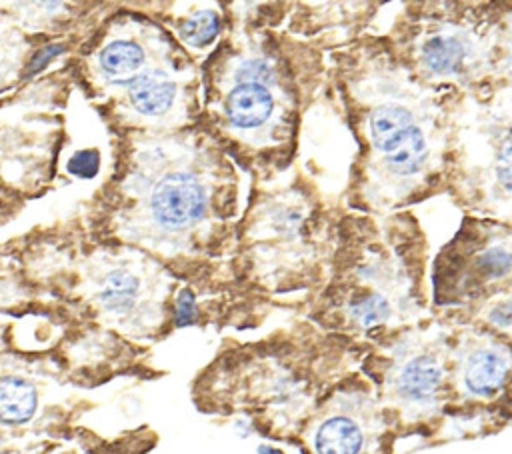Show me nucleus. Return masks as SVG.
<instances>
[{
    "label": "nucleus",
    "instance_id": "nucleus-16",
    "mask_svg": "<svg viewBox=\"0 0 512 454\" xmlns=\"http://www.w3.org/2000/svg\"><path fill=\"white\" fill-rule=\"evenodd\" d=\"M194 316H196L194 296L188 290H182V294L176 302V324L178 326H188V324H192Z\"/></svg>",
    "mask_w": 512,
    "mask_h": 454
},
{
    "label": "nucleus",
    "instance_id": "nucleus-12",
    "mask_svg": "<svg viewBox=\"0 0 512 454\" xmlns=\"http://www.w3.org/2000/svg\"><path fill=\"white\" fill-rule=\"evenodd\" d=\"M490 174L498 192V200L502 198L506 202H512V128L496 138Z\"/></svg>",
    "mask_w": 512,
    "mask_h": 454
},
{
    "label": "nucleus",
    "instance_id": "nucleus-11",
    "mask_svg": "<svg viewBox=\"0 0 512 454\" xmlns=\"http://www.w3.org/2000/svg\"><path fill=\"white\" fill-rule=\"evenodd\" d=\"M138 292L136 278L126 270H114L104 278L100 300L108 312L124 314L132 308Z\"/></svg>",
    "mask_w": 512,
    "mask_h": 454
},
{
    "label": "nucleus",
    "instance_id": "nucleus-1",
    "mask_svg": "<svg viewBox=\"0 0 512 454\" xmlns=\"http://www.w3.org/2000/svg\"><path fill=\"white\" fill-rule=\"evenodd\" d=\"M368 136L376 172L402 196L432 168L436 124L414 96L384 92L368 112Z\"/></svg>",
    "mask_w": 512,
    "mask_h": 454
},
{
    "label": "nucleus",
    "instance_id": "nucleus-7",
    "mask_svg": "<svg viewBox=\"0 0 512 454\" xmlns=\"http://www.w3.org/2000/svg\"><path fill=\"white\" fill-rule=\"evenodd\" d=\"M274 110V96L260 80H244L226 98V116L236 128H258Z\"/></svg>",
    "mask_w": 512,
    "mask_h": 454
},
{
    "label": "nucleus",
    "instance_id": "nucleus-14",
    "mask_svg": "<svg viewBox=\"0 0 512 454\" xmlns=\"http://www.w3.org/2000/svg\"><path fill=\"white\" fill-rule=\"evenodd\" d=\"M478 268L490 278L506 276L512 272V248L508 244L488 246L478 258Z\"/></svg>",
    "mask_w": 512,
    "mask_h": 454
},
{
    "label": "nucleus",
    "instance_id": "nucleus-4",
    "mask_svg": "<svg viewBox=\"0 0 512 454\" xmlns=\"http://www.w3.org/2000/svg\"><path fill=\"white\" fill-rule=\"evenodd\" d=\"M450 376L462 398L492 400L512 376V350L488 334H468L452 352Z\"/></svg>",
    "mask_w": 512,
    "mask_h": 454
},
{
    "label": "nucleus",
    "instance_id": "nucleus-10",
    "mask_svg": "<svg viewBox=\"0 0 512 454\" xmlns=\"http://www.w3.org/2000/svg\"><path fill=\"white\" fill-rule=\"evenodd\" d=\"M144 60L142 48L132 40H114L100 52V70L112 82H124L138 72Z\"/></svg>",
    "mask_w": 512,
    "mask_h": 454
},
{
    "label": "nucleus",
    "instance_id": "nucleus-13",
    "mask_svg": "<svg viewBox=\"0 0 512 454\" xmlns=\"http://www.w3.org/2000/svg\"><path fill=\"white\" fill-rule=\"evenodd\" d=\"M218 16L212 10L196 12L192 18H188L182 26V38L190 46H204L210 44L218 34Z\"/></svg>",
    "mask_w": 512,
    "mask_h": 454
},
{
    "label": "nucleus",
    "instance_id": "nucleus-5",
    "mask_svg": "<svg viewBox=\"0 0 512 454\" xmlns=\"http://www.w3.org/2000/svg\"><path fill=\"white\" fill-rule=\"evenodd\" d=\"M484 58L480 38L464 26H438L416 44V62L432 80H458Z\"/></svg>",
    "mask_w": 512,
    "mask_h": 454
},
{
    "label": "nucleus",
    "instance_id": "nucleus-3",
    "mask_svg": "<svg viewBox=\"0 0 512 454\" xmlns=\"http://www.w3.org/2000/svg\"><path fill=\"white\" fill-rule=\"evenodd\" d=\"M384 430V412L368 394H346L314 424L310 448L312 454H380Z\"/></svg>",
    "mask_w": 512,
    "mask_h": 454
},
{
    "label": "nucleus",
    "instance_id": "nucleus-15",
    "mask_svg": "<svg viewBox=\"0 0 512 454\" xmlns=\"http://www.w3.org/2000/svg\"><path fill=\"white\" fill-rule=\"evenodd\" d=\"M98 164H100V158L94 150H82V152H76L70 162H68V170L74 174V176H80V178H92L98 170Z\"/></svg>",
    "mask_w": 512,
    "mask_h": 454
},
{
    "label": "nucleus",
    "instance_id": "nucleus-9",
    "mask_svg": "<svg viewBox=\"0 0 512 454\" xmlns=\"http://www.w3.org/2000/svg\"><path fill=\"white\" fill-rule=\"evenodd\" d=\"M36 390L20 376L0 378V422L16 426L24 424L34 416Z\"/></svg>",
    "mask_w": 512,
    "mask_h": 454
},
{
    "label": "nucleus",
    "instance_id": "nucleus-8",
    "mask_svg": "<svg viewBox=\"0 0 512 454\" xmlns=\"http://www.w3.org/2000/svg\"><path fill=\"white\" fill-rule=\"evenodd\" d=\"M130 102L144 116L166 112L176 96V84L162 72L140 74L130 82Z\"/></svg>",
    "mask_w": 512,
    "mask_h": 454
},
{
    "label": "nucleus",
    "instance_id": "nucleus-6",
    "mask_svg": "<svg viewBox=\"0 0 512 454\" xmlns=\"http://www.w3.org/2000/svg\"><path fill=\"white\" fill-rule=\"evenodd\" d=\"M154 220L170 230H180L202 218L206 192L200 180L188 172H170L158 180L150 194Z\"/></svg>",
    "mask_w": 512,
    "mask_h": 454
},
{
    "label": "nucleus",
    "instance_id": "nucleus-2",
    "mask_svg": "<svg viewBox=\"0 0 512 454\" xmlns=\"http://www.w3.org/2000/svg\"><path fill=\"white\" fill-rule=\"evenodd\" d=\"M448 346L440 338L406 336L394 348L384 370V400L404 420H422L438 412L448 386Z\"/></svg>",
    "mask_w": 512,
    "mask_h": 454
},
{
    "label": "nucleus",
    "instance_id": "nucleus-17",
    "mask_svg": "<svg viewBox=\"0 0 512 454\" xmlns=\"http://www.w3.org/2000/svg\"><path fill=\"white\" fill-rule=\"evenodd\" d=\"M60 52H62V46H48V48H44L42 54H38V56L34 58V62H32V66H30V72H36V70L42 68L52 56H56V54H60Z\"/></svg>",
    "mask_w": 512,
    "mask_h": 454
},
{
    "label": "nucleus",
    "instance_id": "nucleus-19",
    "mask_svg": "<svg viewBox=\"0 0 512 454\" xmlns=\"http://www.w3.org/2000/svg\"><path fill=\"white\" fill-rule=\"evenodd\" d=\"M260 454H280L278 450H270V448H260Z\"/></svg>",
    "mask_w": 512,
    "mask_h": 454
},
{
    "label": "nucleus",
    "instance_id": "nucleus-18",
    "mask_svg": "<svg viewBox=\"0 0 512 454\" xmlns=\"http://www.w3.org/2000/svg\"><path fill=\"white\" fill-rule=\"evenodd\" d=\"M510 34H512V28H510ZM508 46V56H506V66H508V72L512 74V38H510V42L506 44Z\"/></svg>",
    "mask_w": 512,
    "mask_h": 454
}]
</instances>
